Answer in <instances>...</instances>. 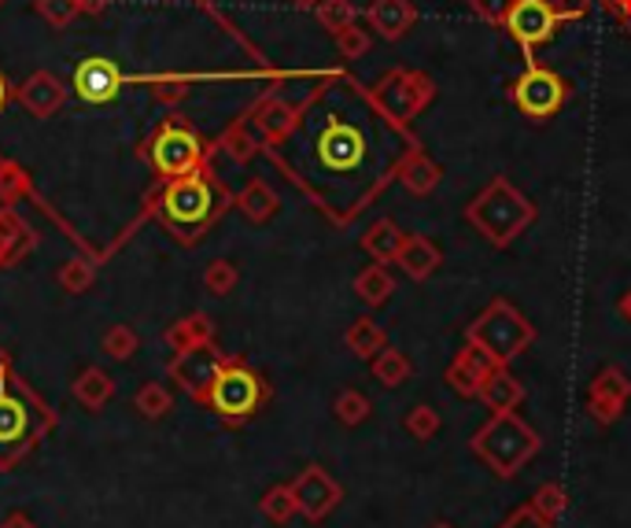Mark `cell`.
<instances>
[{
	"label": "cell",
	"instance_id": "obj_1",
	"mask_svg": "<svg viewBox=\"0 0 631 528\" xmlns=\"http://www.w3.org/2000/svg\"><path fill=\"white\" fill-rule=\"evenodd\" d=\"M417 133L395 126L373 104L370 86L329 71L300 100L292 133L266 155L333 226H351L388 185Z\"/></svg>",
	"mask_w": 631,
	"mask_h": 528
},
{
	"label": "cell",
	"instance_id": "obj_2",
	"mask_svg": "<svg viewBox=\"0 0 631 528\" xmlns=\"http://www.w3.org/2000/svg\"><path fill=\"white\" fill-rule=\"evenodd\" d=\"M152 207L166 226V234H171L177 245H196V240L233 207V193L222 185V177L215 174V166L204 163L193 174L163 182L160 193L152 200Z\"/></svg>",
	"mask_w": 631,
	"mask_h": 528
},
{
	"label": "cell",
	"instance_id": "obj_3",
	"mask_svg": "<svg viewBox=\"0 0 631 528\" xmlns=\"http://www.w3.org/2000/svg\"><path fill=\"white\" fill-rule=\"evenodd\" d=\"M466 222L491 248H510L535 222V204L510 177H491V182L469 200Z\"/></svg>",
	"mask_w": 631,
	"mask_h": 528
},
{
	"label": "cell",
	"instance_id": "obj_4",
	"mask_svg": "<svg viewBox=\"0 0 631 528\" xmlns=\"http://www.w3.org/2000/svg\"><path fill=\"white\" fill-rule=\"evenodd\" d=\"M540 448H543L540 432H535L518 410H510V414H491L469 440L472 455L502 481H510L513 473H521L529 466V462L540 455Z\"/></svg>",
	"mask_w": 631,
	"mask_h": 528
},
{
	"label": "cell",
	"instance_id": "obj_5",
	"mask_svg": "<svg viewBox=\"0 0 631 528\" xmlns=\"http://www.w3.org/2000/svg\"><path fill=\"white\" fill-rule=\"evenodd\" d=\"M210 152H215V144H204V137L196 133V126L177 111L166 115V119L141 141V160L152 166L160 182H171V177H185V174L199 171L204 163H210Z\"/></svg>",
	"mask_w": 631,
	"mask_h": 528
},
{
	"label": "cell",
	"instance_id": "obj_6",
	"mask_svg": "<svg viewBox=\"0 0 631 528\" xmlns=\"http://www.w3.org/2000/svg\"><path fill=\"white\" fill-rule=\"evenodd\" d=\"M466 341L477 344L496 366H510L535 341V325L513 308L510 300H491L477 319L469 322Z\"/></svg>",
	"mask_w": 631,
	"mask_h": 528
},
{
	"label": "cell",
	"instance_id": "obj_7",
	"mask_svg": "<svg viewBox=\"0 0 631 528\" xmlns=\"http://www.w3.org/2000/svg\"><path fill=\"white\" fill-rule=\"evenodd\" d=\"M4 381L8 369L0 374V451H8V466H12L15 459H23L41 440V432L48 429L52 418L45 403L19 377H12V385Z\"/></svg>",
	"mask_w": 631,
	"mask_h": 528
},
{
	"label": "cell",
	"instance_id": "obj_8",
	"mask_svg": "<svg viewBox=\"0 0 631 528\" xmlns=\"http://www.w3.org/2000/svg\"><path fill=\"white\" fill-rule=\"evenodd\" d=\"M266 403H270V385L262 381L259 369H251L244 358H226L222 374H218V381L210 388L204 407L215 410L222 425L240 429V425H248Z\"/></svg>",
	"mask_w": 631,
	"mask_h": 528
},
{
	"label": "cell",
	"instance_id": "obj_9",
	"mask_svg": "<svg viewBox=\"0 0 631 528\" xmlns=\"http://www.w3.org/2000/svg\"><path fill=\"white\" fill-rule=\"evenodd\" d=\"M370 93H373V104L388 115V119L410 130V122H414L417 115H425L428 104L436 100V82L428 78L425 71L392 67L373 82Z\"/></svg>",
	"mask_w": 631,
	"mask_h": 528
},
{
	"label": "cell",
	"instance_id": "obj_10",
	"mask_svg": "<svg viewBox=\"0 0 631 528\" xmlns=\"http://www.w3.org/2000/svg\"><path fill=\"white\" fill-rule=\"evenodd\" d=\"M510 100L529 122H546L565 108V100H569V82H565L557 71L532 60L529 67L513 78Z\"/></svg>",
	"mask_w": 631,
	"mask_h": 528
},
{
	"label": "cell",
	"instance_id": "obj_11",
	"mask_svg": "<svg viewBox=\"0 0 631 528\" xmlns=\"http://www.w3.org/2000/svg\"><path fill=\"white\" fill-rule=\"evenodd\" d=\"M565 26L562 12L554 8V0H513V12L507 19V34L524 49V60H535V49L551 45L557 30Z\"/></svg>",
	"mask_w": 631,
	"mask_h": 528
},
{
	"label": "cell",
	"instance_id": "obj_12",
	"mask_svg": "<svg viewBox=\"0 0 631 528\" xmlns=\"http://www.w3.org/2000/svg\"><path fill=\"white\" fill-rule=\"evenodd\" d=\"M226 366V355L218 352L215 344H204V347H193V352H182L171 358L166 374L174 377V385L182 388L185 396H193L196 403H207L210 388H215L218 374Z\"/></svg>",
	"mask_w": 631,
	"mask_h": 528
},
{
	"label": "cell",
	"instance_id": "obj_13",
	"mask_svg": "<svg viewBox=\"0 0 631 528\" xmlns=\"http://www.w3.org/2000/svg\"><path fill=\"white\" fill-rule=\"evenodd\" d=\"M126 74L115 60L108 56H86L75 67V78H70V89H75V97L81 104H89V108H104V104L119 100V93L126 86Z\"/></svg>",
	"mask_w": 631,
	"mask_h": 528
},
{
	"label": "cell",
	"instance_id": "obj_14",
	"mask_svg": "<svg viewBox=\"0 0 631 528\" xmlns=\"http://www.w3.org/2000/svg\"><path fill=\"white\" fill-rule=\"evenodd\" d=\"M292 492H296L300 517H307L311 525H322L325 517L344 503V488L336 484L329 470L318 466V462H311V466L292 481Z\"/></svg>",
	"mask_w": 631,
	"mask_h": 528
},
{
	"label": "cell",
	"instance_id": "obj_15",
	"mask_svg": "<svg viewBox=\"0 0 631 528\" xmlns=\"http://www.w3.org/2000/svg\"><path fill=\"white\" fill-rule=\"evenodd\" d=\"M628 399H631V381H628V374L620 366H602L595 374V381L587 385V414H591L595 425H617L620 414H624V407H628Z\"/></svg>",
	"mask_w": 631,
	"mask_h": 528
},
{
	"label": "cell",
	"instance_id": "obj_16",
	"mask_svg": "<svg viewBox=\"0 0 631 528\" xmlns=\"http://www.w3.org/2000/svg\"><path fill=\"white\" fill-rule=\"evenodd\" d=\"M296 115H300V104H292V100H281V97H262L255 100L251 108L244 111V119L248 126L255 130V137L266 148L273 144H281L285 137L292 133V126H296Z\"/></svg>",
	"mask_w": 631,
	"mask_h": 528
},
{
	"label": "cell",
	"instance_id": "obj_17",
	"mask_svg": "<svg viewBox=\"0 0 631 528\" xmlns=\"http://www.w3.org/2000/svg\"><path fill=\"white\" fill-rule=\"evenodd\" d=\"M496 369H499V366L491 363V358L483 355L477 344L466 341V347H461V352L455 355V363L444 369V381H447L450 392L461 396V399H480L483 381H488V377L496 374Z\"/></svg>",
	"mask_w": 631,
	"mask_h": 528
},
{
	"label": "cell",
	"instance_id": "obj_18",
	"mask_svg": "<svg viewBox=\"0 0 631 528\" xmlns=\"http://www.w3.org/2000/svg\"><path fill=\"white\" fill-rule=\"evenodd\" d=\"M15 100H19V108L30 115V119L45 122L56 111H63V104H67V86H63L52 71H34L23 86L15 89Z\"/></svg>",
	"mask_w": 631,
	"mask_h": 528
},
{
	"label": "cell",
	"instance_id": "obj_19",
	"mask_svg": "<svg viewBox=\"0 0 631 528\" xmlns=\"http://www.w3.org/2000/svg\"><path fill=\"white\" fill-rule=\"evenodd\" d=\"M366 23H370L377 37L403 41L417 23V8H414V0H370Z\"/></svg>",
	"mask_w": 631,
	"mask_h": 528
},
{
	"label": "cell",
	"instance_id": "obj_20",
	"mask_svg": "<svg viewBox=\"0 0 631 528\" xmlns=\"http://www.w3.org/2000/svg\"><path fill=\"white\" fill-rule=\"evenodd\" d=\"M395 182L403 185L410 196H433L439 182H444V171H439V163L417 144L403 155V163H399L395 171Z\"/></svg>",
	"mask_w": 631,
	"mask_h": 528
},
{
	"label": "cell",
	"instance_id": "obj_21",
	"mask_svg": "<svg viewBox=\"0 0 631 528\" xmlns=\"http://www.w3.org/2000/svg\"><path fill=\"white\" fill-rule=\"evenodd\" d=\"M37 248V234L26 226L23 218L12 215V211H0V270L15 267L19 259H26L30 251Z\"/></svg>",
	"mask_w": 631,
	"mask_h": 528
},
{
	"label": "cell",
	"instance_id": "obj_22",
	"mask_svg": "<svg viewBox=\"0 0 631 528\" xmlns=\"http://www.w3.org/2000/svg\"><path fill=\"white\" fill-rule=\"evenodd\" d=\"M163 344L171 347L174 355L193 352V347H204V344H215V322H210L204 311H193V314H185V319L166 325Z\"/></svg>",
	"mask_w": 631,
	"mask_h": 528
},
{
	"label": "cell",
	"instance_id": "obj_23",
	"mask_svg": "<svg viewBox=\"0 0 631 528\" xmlns=\"http://www.w3.org/2000/svg\"><path fill=\"white\" fill-rule=\"evenodd\" d=\"M395 262L406 270V278L428 281L439 267H444V251H439L428 237L406 234V240H403V248H399V259H395Z\"/></svg>",
	"mask_w": 631,
	"mask_h": 528
},
{
	"label": "cell",
	"instance_id": "obj_24",
	"mask_svg": "<svg viewBox=\"0 0 631 528\" xmlns=\"http://www.w3.org/2000/svg\"><path fill=\"white\" fill-rule=\"evenodd\" d=\"M233 207L251 222V226H266V222L281 211V200L270 188V182H262V177H251V182L233 196Z\"/></svg>",
	"mask_w": 631,
	"mask_h": 528
},
{
	"label": "cell",
	"instance_id": "obj_25",
	"mask_svg": "<svg viewBox=\"0 0 631 528\" xmlns=\"http://www.w3.org/2000/svg\"><path fill=\"white\" fill-rule=\"evenodd\" d=\"M480 403L491 410V414H510L524 403V385L510 374L507 366H499L496 374L483 381L480 388Z\"/></svg>",
	"mask_w": 631,
	"mask_h": 528
},
{
	"label": "cell",
	"instance_id": "obj_26",
	"mask_svg": "<svg viewBox=\"0 0 631 528\" xmlns=\"http://www.w3.org/2000/svg\"><path fill=\"white\" fill-rule=\"evenodd\" d=\"M70 396H75V403H78V407H86V410H104V407L111 403V396H115V381H111L108 369L86 366V369H81V374L75 377V385H70Z\"/></svg>",
	"mask_w": 631,
	"mask_h": 528
},
{
	"label": "cell",
	"instance_id": "obj_27",
	"mask_svg": "<svg viewBox=\"0 0 631 528\" xmlns=\"http://www.w3.org/2000/svg\"><path fill=\"white\" fill-rule=\"evenodd\" d=\"M406 234L395 226L392 218H377L362 237V251L370 256L373 262H395L399 259V248H403Z\"/></svg>",
	"mask_w": 631,
	"mask_h": 528
},
{
	"label": "cell",
	"instance_id": "obj_28",
	"mask_svg": "<svg viewBox=\"0 0 631 528\" xmlns=\"http://www.w3.org/2000/svg\"><path fill=\"white\" fill-rule=\"evenodd\" d=\"M215 148H222L229 160L240 163V166L251 163V160H255V155L266 152V144H262L259 137H255V130H251V126H248L244 115H240V119H237L233 126H229V130H226L222 137H218Z\"/></svg>",
	"mask_w": 631,
	"mask_h": 528
},
{
	"label": "cell",
	"instance_id": "obj_29",
	"mask_svg": "<svg viewBox=\"0 0 631 528\" xmlns=\"http://www.w3.org/2000/svg\"><path fill=\"white\" fill-rule=\"evenodd\" d=\"M355 295L373 311L384 308V303L395 295V278L388 273V262H373V267L359 270V278H355Z\"/></svg>",
	"mask_w": 631,
	"mask_h": 528
},
{
	"label": "cell",
	"instance_id": "obj_30",
	"mask_svg": "<svg viewBox=\"0 0 631 528\" xmlns=\"http://www.w3.org/2000/svg\"><path fill=\"white\" fill-rule=\"evenodd\" d=\"M370 369H373V377L381 388H399L414 377V363H410V355L399 352V347H392V344L381 347V352L370 358Z\"/></svg>",
	"mask_w": 631,
	"mask_h": 528
},
{
	"label": "cell",
	"instance_id": "obj_31",
	"mask_svg": "<svg viewBox=\"0 0 631 528\" xmlns=\"http://www.w3.org/2000/svg\"><path fill=\"white\" fill-rule=\"evenodd\" d=\"M344 344L355 358H373L381 347H388V333L373 319H366V314H362V319H355L351 325H347Z\"/></svg>",
	"mask_w": 631,
	"mask_h": 528
},
{
	"label": "cell",
	"instance_id": "obj_32",
	"mask_svg": "<svg viewBox=\"0 0 631 528\" xmlns=\"http://www.w3.org/2000/svg\"><path fill=\"white\" fill-rule=\"evenodd\" d=\"M259 510L266 517L270 525H289L292 517L300 514V503H296V492L292 484H273V488L259 499Z\"/></svg>",
	"mask_w": 631,
	"mask_h": 528
},
{
	"label": "cell",
	"instance_id": "obj_33",
	"mask_svg": "<svg viewBox=\"0 0 631 528\" xmlns=\"http://www.w3.org/2000/svg\"><path fill=\"white\" fill-rule=\"evenodd\" d=\"M133 407H137V414L141 418H149V421H160L171 414V407H174V396H171V388L160 385V381H144L141 388H137V396H133Z\"/></svg>",
	"mask_w": 631,
	"mask_h": 528
},
{
	"label": "cell",
	"instance_id": "obj_34",
	"mask_svg": "<svg viewBox=\"0 0 631 528\" xmlns=\"http://www.w3.org/2000/svg\"><path fill=\"white\" fill-rule=\"evenodd\" d=\"M333 414H336V421H340V425L359 429L362 421L373 414V403H370V399H366L362 392H355V388H344V392L333 399Z\"/></svg>",
	"mask_w": 631,
	"mask_h": 528
},
{
	"label": "cell",
	"instance_id": "obj_35",
	"mask_svg": "<svg viewBox=\"0 0 631 528\" xmlns=\"http://www.w3.org/2000/svg\"><path fill=\"white\" fill-rule=\"evenodd\" d=\"M314 15H318L322 30H329L333 37L351 23H359V8H355L351 0H322V4L314 8Z\"/></svg>",
	"mask_w": 631,
	"mask_h": 528
},
{
	"label": "cell",
	"instance_id": "obj_36",
	"mask_svg": "<svg viewBox=\"0 0 631 528\" xmlns=\"http://www.w3.org/2000/svg\"><path fill=\"white\" fill-rule=\"evenodd\" d=\"M56 281H59L63 292L86 295V292L93 289V281H97V267H93V262H86V259H67V262L59 267Z\"/></svg>",
	"mask_w": 631,
	"mask_h": 528
},
{
	"label": "cell",
	"instance_id": "obj_37",
	"mask_svg": "<svg viewBox=\"0 0 631 528\" xmlns=\"http://www.w3.org/2000/svg\"><path fill=\"white\" fill-rule=\"evenodd\" d=\"M30 196V174L12 160H0V204H15V200Z\"/></svg>",
	"mask_w": 631,
	"mask_h": 528
},
{
	"label": "cell",
	"instance_id": "obj_38",
	"mask_svg": "<svg viewBox=\"0 0 631 528\" xmlns=\"http://www.w3.org/2000/svg\"><path fill=\"white\" fill-rule=\"evenodd\" d=\"M403 425H406V432H410V437H414L417 443H428L439 429H444V421H439V414H436L433 407L417 403V407H410V410H406Z\"/></svg>",
	"mask_w": 631,
	"mask_h": 528
},
{
	"label": "cell",
	"instance_id": "obj_39",
	"mask_svg": "<svg viewBox=\"0 0 631 528\" xmlns=\"http://www.w3.org/2000/svg\"><path fill=\"white\" fill-rule=\"evenodd\" d=\"M137 330L133 325H126V322H119V325H111L108 333H104V355H111V358H119V363H130V358L137 355Z\"/></svg>",
	"mask_w": 631,
	"mask_h": 528
},
{
	"label": "cell",
	"instance_id": "obj_40",
	"mask_svg": "<svg viewBox=\"0 0 631 528\" xmlns=\"http://www.w3.org/2000/svg\"><path fill=\"white\" fill-rule=\"evenodd\" d=\"M34 12L45 19L52 30H67L81 15L78 0H34Z\"/></svg>",
	"mask_w": 631,
	"mask_h": 528
},
{
	"label": "cell",
	"instance_id": "obj_41",
	"mask_svg": "<svg viewBox=\"0 0 631 528\" xmlns=\"http://www.w3.org/2000/svg\"><path fill=\"white\" fill-rule=\"evenodd\" d=\"M237 281H240V270H237L229 259L207 262V270H204V289H207L210 295H229V292L237 289Z\"/></svg>",
	"mask_w": 631,
	"mask_h": 528
},
{
	"label": "cell",
	"instance_id": "obj_42",
	"mask_svg": "<svg viewBox=\"0 0 631 528\" xmlns=\"http://www.w3.org/2000/svg\"><path fill=\"white\" fill-rule=\"evenodd\" d=\"M565 488L557 481H546V484H540V488H535V495H532V506L535 510H540L546 521H562V514H565Z\"/></svg>",
	"mask_w": 631,
	"mask_h": 528
},
{
	"label": "cell",
	"instance_id": "obj_43",
	"mask_svg": "<svg viewBox=\"0 0 631 528\" xmlns=\"http://www.w3.org/2000/svg\"><path fill=\"white\" fill-rule=\"evenodd\" d=\"M336 49H340L344 60H366V56H370V49H373V37H370V30H366V26L351 23L347 30L336 34Z\"/></svg>",
	"mask_w": 631,
	"mask_h": 528
},
{
	"label": "cell",
	"instance_id": "obj_44",
	"mask_svg": "<svg viewBox=\"0 0 631 528\" xmlns=\"http://www.w3.org/2000/svg\"><path fill=\"white\" fill-rule=\"evenodd\" d=\"M472 15L483 19L488 26H507V19L513 12V0H469Z\"/></svg>",
	"mask_w": 631,
	"mask_h": 528
},
{
	"label": "cell",
	"instance_id": "obj_45",
	"mask_svg": "<svg viewBox=\"0 0 631 528\" xmlns=\"http://www.w3.org/2000/svg\"><path fill=\"white\" fill-rule=\"evenodd\" d=\"M152 97L163 104H177L188 97V78H174V74H160V78H149Z\"/></svg>",
	"mask_w": 631,
	"mask_h": 528
},
{
	"label": "cell",
	"instance_id": "obj_46",
	"mask_svg": "<svg viewBox=\"0 0 631 528\" xmlns=\"http://www.w3.org/2000/svg\"><path fill=\"white\" fill-rule=\"evenodd\" d=\"M499 528H557L554 521H546V517L535 510L532 503H521L518 510L507 514V521H502Z\"/></svg>",
	"mask_w": 631,
	"mask_h": 528
},
{
	"label": "cell",
	"instance_id": "obj_47",
	"mask_svg": "<svg viewBox=\"0 0 631 528\" xmlns=\"http://www.w3.org/2000/svg\"><path fill=\"white\" fill-rule=\"evenodd\" d=\"M598 4H602V12L631 37V0H598Z\"/></svg>",
	"mask_w": 631,
	"mask_h": 528
},
{
	"label": "cell",
	"instance_id": "obj_48",
	"mask_svg": "<svg viewBox=\"0 0 631 528\" xmlns=\"http://www.w3.org/2000/svg\"><path fill=\"white\" fill-rule=\"evenodd\" d=\"M591 4H595V0H554V8L562 12L565 23H573V19H584Z\"/></svg>",
	"mask_w": 631,
	"mask_h": 528
},
{
	"label": "cell",
	"instance_id": "obj_49",
	"mask_svg": "<svg viewBox=\"0 0 631 528\" xmlns=\"http://www.w3.org/2000/svg\"><path fill=\"white\" fill-rule=\"evenodd\" d=\"M115 0H78V8H81V15H100L104 8H111Z\"/></svg>",
	"mask_w": 631,
	"mask_h": 528
},
{
	"label": "cell",
	"instance_id": "obj_50",
	"mask_svg": "<svg viewBox=\"0 0 631 528\" xmlns=\"http://www.w3.org/2000/svg\"><path fill=\"white\" fill-rule=\"evenodd\" d=\"M0 528H37L30 517H23V514H8L4 521H0Z\"/></svg>",
	"mask_w": 631,
	"mask_h": 528
},
{
	"label": "cell",
	"instance_id": "obj_51",
	"mask_svg": "<svg viewBox=\"0 0 631 528\" xmlns=\"http://www.w3.org/2000/svg\"><path fill=\"white\" fill-rule=\"evenodd\" d=\"M12 97H15V89L8 86V78H4V74H0V111L8 108V100H12Z\"/></svg>",
	"mask_w": 631,
	"mask_h": 528
},
{
	"label": "cell",
	"instance_id": "obj_52",
	"mask_svg": "<svg viewBox=\"0 0 631 528\" xmlns=\"http://www.w3.org/2000/svg\"><path fill=\"white\" fill-rule=\"evenodd\" d=\"M617 311H620V319H628L631 322V289L620 295V303H617Z\"/></svg>",
	"mask_w": 631,
	"mask_h": 528
},
{
	"label": "cell",
	"instance_id": "obj_53",
	"mask_svg": "<svg viewBox=\"0 0 631 528\" xmlns=\"http://www.w3.org/2000/svg\"><path fill=\"white\" fill-rule=\"evenodd\" d=\"M292 8H300V12H314V8L322 4V0H289Z\"/></svg>",
	"mask_w": 631,
	"mask_h": 528
},
{
	"label": "cell",
	"instance_id": "obj_54",
	"mask_svg": "<svg viewBox=\"0 0 631 528\" xmlns=\"http://www.w3.org/2000/svg\"><path fill=\"white\" fill-rule=\"evenodd\" d=\"M8 369V355H4V347H0V374Z\"/></svg>",
	"mask_w": 631,
	"mask_h": 528
},
{
	"label": "cell",
	"instance_id": "obj_55",
	"mask_svg": "<svg viewBox=\"0 0 631 528\" xmlns=\"http://www.w3.org/2000/svg\"><path fill=\"white\" fill-rule=\"evenodd\" d=\"M433 528H455V525H447V521H436Z\"/></svg>",
	"mask_w": 631,
	"mask_h": 528
},
{
	"label": "cell",
	"instance_id": "obj_56",
	"mask_svg": "<svg viewBox=\"0 0 631 528\" xmlns=\"http://www.w3.org/2000/svg\"><path fill=\"white\" fill-rule=\"evenodd\" d=\"M0 211H4V207H0Z\"/></svg>",
	"mask_w": 631,
	"mask_h": 528
}]
</instances>
